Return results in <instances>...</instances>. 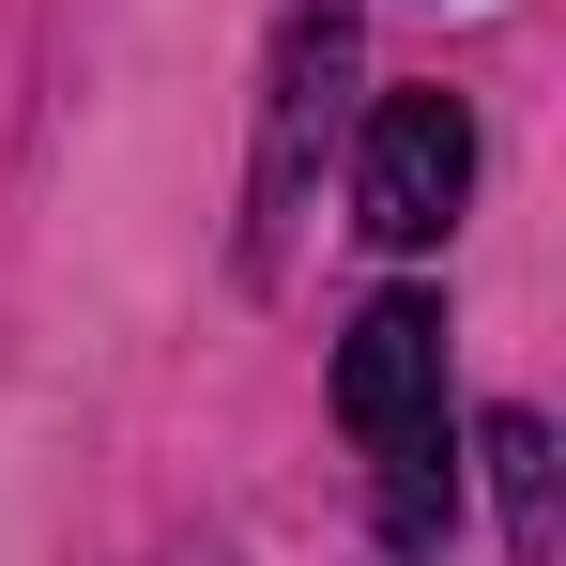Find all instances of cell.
I'll use <instances>...</instances> for the list:
<instances>
[{"label": "cell", "mask_w": 566, "mask_h": 566, "mask_svg": "<svg viewBox=\"0 0 566 566\" xmlns=\"http://www.w3.org/2000/svg\"><path fill=\"white\" fill-rule=\"evenodd\" d=\"M337 77H353V0H291L276 77H261V169H245V276L291 261L306 169H322V138H337Z\"/></svg>", "instance_id": "obj_1"}, {"label": "cell", "mask_w": 566, "mask_h": 566, "mask_svg": "<svg viewBox=\"0 0 566 566\" xmlns=\"http://www.w3.org/2000/svg\"><path fill=\"white\" fill-rule=\"evenodd\" d=\"M460 199H474V107L460 93H382L368 107V169H353V230L398 245V261H429L460 230Z\"/></svg>", "instance_id": "obj_2"}, {"label": "cell", "mask_w": 566, "mask_h": 566, "mask_svg": "<svg viewBox=\"0 0 566 566\" xmlns=\"http://www.w3.org/2000/svg\"><path fill=\"white\" fill-rule=\"evenodd\" d=\"M337 413H353V444L444 429V291H382L368 322L337 337Z\"/></svg>", "instance_id": "obj_3"}, {"label": "cell", "mask_w": 566, "mask_h": 566, "mask_svg": "<svg viewBox=\"0 0 566 566\" xmlns=\"http://www.w3.org/2000/svg\"><path fill=\"white\" fill-rule=\"evenodd\" d=\"M382 460V552H444V521H460V460H444V429H413V444H368Z\"/></svg>", "instance_id": "obj_4"}, {"label": "cell", "mask_w": 566, "mask_h": 566, "mask_svg": "<svg viewBox=\"0 0 566 566\" xmlns=\"http://www.w3.org/2000/svg\"><path fill=\"white\" fill-rule=\"evenodd\" d=\"M474 460L505 474V536H521V566H552V429H536V413H490Z\"/></svg>", "instance_id": "obj_5"}]
</instances>
